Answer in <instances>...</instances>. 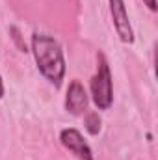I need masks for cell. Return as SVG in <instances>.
<instances>
[{
	"label": "cell",
	"mask_w": 158,
	"mask_h": 160,
	"mask_svg": "<svg viewBox=\"0 0 158 160\" xmlns=\"http://www.w3.org/2000/svg\"><path fill=\"white\" fill-rule=\"evenodd\" d=\"M9 34H11L13 41L17 43V48H19L21 52H28V48H26V43L22 41V38H21V32H19V28H17V26H11V28H9Z\"/></svg>",
	"instance_id": "52a82bcc"
},
{
	"label": "cell",
	"mask_w": 158,
	"mask_h": 160,
	"mask_svg": "<svg viewBox=\"0 0 158 160\" xmlns=\"http://www.w3.org/2000/svg\"><path fill=\"white\" fill-rule=\"evenodd\" d=\"M108 6H110V15H112V22H114V30H116L117 38L125 45H132L134 30H132L130 19H128L125 0H108Z\"/></svg>",
	"instance_id": "277c9868"
},
{
	"label": "cell",
	"mask_w": 158,
	"mask_h": 160,
	"mask_svg": "<svg viewBox=\"0 0 158 160\" xmlns=\"http://www.w3.org/2000/svg\"><path fill=\"white\" fill-rule=\"evenodd\" d=\"M60 142L62 145L78 160H95L93 149L91 145L86 142L84 134L80 132L78 128L69 127V128H62L60 130Z\"/></svg>",
	"instance_id": "3957f363"
},
{
	"label": "cell",
	"mask_w": 158,
	"mask_h": 160,
	"mask_svg": "<svg viewBox=\"0 0 158 160\" xmlns=\"http://www.w3.org/2000/svg\"><path fill=\"white\" fill-rule=\"evenodd\" d=\"M6 95V86H4V78H2V75H0V99Z\"/></svg>",
	"instance_id": "9c48e42d"
},
{
	"label": "cell",
	"mask_w": 158,
	"mask_h": 160,
	"mask_svg": "<svg viewBox=\"0 0 158 160\" xmlns=\"http://www.w3.org/2000/svg\"><path fill=\"white\" fill-rule=\"evenodd\" d=\"M143 4H145L151 11H156V8H158V6H156V0H143Z\"/></svg>",
	"instance_id": "ba28073f"
},
{
	"label": "cell",
	"mask_w": 158,
	"mask_h": 160,
	"mask_svg": "<svg viewBox=\"0 0 158 160\" xmlns=\"http://www.w3.org/2000/svg\"><path fill=\"white\" fill-rule=\"evenodd\" d=\"M89 104V95L84 88V84L80 80H71L67 93H65V101H63V108L71 114V116H82L86 114Z\"/></svg>",
	"instance_id": "5b68a950"
},
{
	"label": "cell",
	"mask_w": 158,
	"mask_h": 160,
	"mask_svg": "<svg viewBox=\"0 0 158 160\" xmlns=\"http://www.w3.org/2000/svg\"><path fill=\"white\" fill-rule=\"evenodd\" d=\"M30 52L36 60L37 71L45 77V80H48L56 89L62 88L67 73V63L60 41L48 34L34 32L30 39Z\"/></svg>",
	"instance_id": "6da1fadb"
},
{
	"label": "cell",
	"mask_w": 158,
	"mask_h": 160,
	"mask_svg": "<svg viewBox=\"0 0 158 160\" xmlns=\"http://www.w3.org/2000/svg\"><path fill=\"white\" fill-rule=\"evenodd\" d=\"M84 125H86V130L91 136H97L102 128V119H101L99 112H87L86 118H84Z\"/></svg>",
	"instance_id": "8992f818"
},
{
	"label": "cell",
	"mask_w": 158,
	"mask_h": 160,
	"mask_svg": "<svg viewBox=\"0 0 158 160\" xmlns=\"http://www.w3.org/2000/svg\"><path fill=\"white\" fill-rule=\"evenodd\" d=\"M89 99L97 110H110L114 104V80L106 56L97 52V71L89 82Z\"/></svg>",
	"instance_id": "7a4b0ae2"
}]
</instances>
